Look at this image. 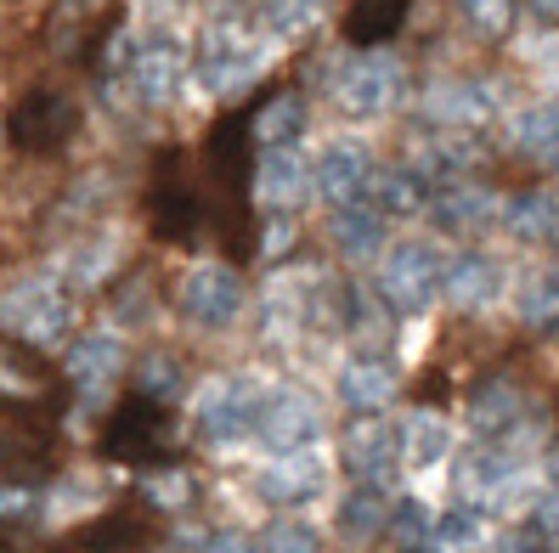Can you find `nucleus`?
<instances>
[{
	"instance_id": "nucleus-1",
	"label": "nucleus",
	"mask_w": 559,
	"mask_h": 553,
	"mask_svg": "<svg viewBox=\"0 0 559 553\" xmlns=\"http://www.w3.org/2000/svg\"><path fill=\"white\" fill-rule=\"evenodd\" d=\"M266 28H249L243 17H215L210 35L199 40V85L215 96H243L260 74H266Z\"/></svg>"
},
{
	"instance_id": "nucleus-2",
	"label": "nucleus",
	"mask_w": 559,
	"mask_h": 553,
	"mask_svg": "<svg viewBox=\"0 0 559 553\" xmlns=\"http://www.w3.org/2000/svg\"><path fill=\"white\" fill-rule=\"evenodd\" d=\"M254 124L249 119H221L204 142V165H210V181L221 192L226 215H233V249L249 254L254 238H249V187H254Z\"/></svg>"
},
{
	"instance_id": "nucleus-3",
	"label": "nucleus",
	"mask_w": 559,
	"mask_h": 553,
	"mask_svg": "<svg viewBox=\"0 0 559 553\" xmlns=\"http://www.w3.org/2000/svg\"><path fill=\"white\" fill-rule=\"evenodd\" d=\"M373 288L390 300L396 316H424L447 294V260L430 243H396L384 254V272H379Z\"/></svg>"
},
{
	"instance_id": "nucleus-4",
	"label": "nucleus",
	"mask_w": 559,
	"mask_h": 553,
	"mask_svg": "<svg viewBox=\"0 0 559 553\" xmlns=\"http://www.w3.org/2000/svg\"><path fill=\"white\" fill-rule=\"evenodd\" d=\"M0 328H7L12 339H23L28 350H51V345L69 339L74 305H69V294H62L51 277H35V282H23L17 294H7V305H0Z\"/></svg>"
},
{
	"instance_id": "nucleus-5",
	"label": "nucleus",
	"mask_w": 559,
	"mask_h": 553,
	"mask_svg": "<svg viewBox=\"0 0 559 553\" xmlns=\"http://www.w3.org/2000/svg\"><path fill=\"white\" fill-rule=\"evenodd\" d=\"M187 80V46L176 35H147L124 46V91L136 96V108H170Z\"/></svg>"
},
{
	"instance_id": "nucleus-6",
	"label": "nucleus",
	"mask_w": 559,
	"mask_h": 553,
	"mask_svg": "<svg viewBox=\"0 0 559 553\" xmlns=\"http://www.w3.org/2000/svg\"><path fill=\"white\" fill-rule=\"evenodd\" d=\"M164 441H170V407L147 389H136L130 401L114 407L108 430H103V452L119 464H158Z\"/></svg>"
},
{
	"instance_id": "nucleus-7",
	"label": "nucleus",
	"mask_w": 559,
	"mask_h": 553,
	"mask_svg": "<svg viewBox=\"0 0 559 553\" xmlns=\"http://www.w3.org/2000/svg\"><path fill=\"white\" fill-rule=\"evenodd\" d=\"M334 91H340V108H345V113L373 119V113H390V108L402 103L407 69H402V62L390 57V51H356L345 69H340Z\"/></svg>"
},
{
	"instance_id": "nucleus-8",
	"label": "nucleus",
	"mask_w": 559,
	"mask_h": 553,
	"mask_svg": "<svg viewBox=\"0 0 559 553\" xmlns=\"http://www.w3.org/2000/svg\"><path fill=\"white\" fill-rule=\"evenodd\" d=\"M7 136L23 153H62L80 136V108L62 91H28L7 119Z\"/></svg>"
},
{
	"instance_id": "nucleus-9",
	"label": "nucleus",
	"mask_w": 559,
	"mask_h": 553,
	"mask_svg": "<svg viewBox=\"0 0 559 553\" xmlns=\"http://www.w3.org/2000/svg\"><path fill=\"white\" fill-rule=\"evenodd\" d=\"M260 401H266V389H260V384H249V378H215L199 396V435L210 446L249 441L254 424H260Z\"/></svg>"
},
{
	"instance_id": "nucleus-10",
	"label": "nucleus",
	"mask_w": 559,
	"mask_h": 553,
	"mask_svg": "<svg viewBox=\"0 0 559 553\" xmlns=\"http://www.w3.org/2000/svg\"><path fill=\"white\" fill-rule=\"evenodd\" d=\"M260 446L266 452H300L322 441V412L306 389H266L260 401V424H254Z\"/></svg>"
},
{
	"instance_id": "nucleus-11",
	"label": "nucleus",
	"mask_w": 559,
	"mask_h": 553,
	"mask_svg": "<svg viewBox=\"0 0 559 553\" xmlns=\"http://www.w3.org/2000/svg\"><path fill=\"white\" fill-rule=\"evenodd\" d=\"M192 226H199V187L187 181L181 153H158L153 165V232L170 243H192Z\"/></svg>"
},
{
	"instance_id": "nucleus-12",
	"label": "nucleus",
	"mask_w": 559,
	"mask_h": 553,
	"mask_svg": "<svg viewBox=\"0 0 559 553\" xmlns=\"http://www.w3.org/2000/svg\"><path fill=\"white\" fill-rule=\"evenodd\" d=\"M322 485H328V464L311 446H300V452H272V464L260 469L254 492L272 508H306V503L322 497Z\"/></svg>"
},
{
	"instance_id": "nucleus-13",
	"label": "nucleus",
	"mask_w": 559,
	"mask_h": 553,
	"mask_svg": "<svg viewBox=\"0 0 559 553\" xmlns=\"http://www.w3.org/2000/svg\"><path fill=\"white\" fill-rule=\"evenodd\" d=\"M311 176H317V192L328 204H356V199H373V176L379 170H373V153L361 142H328L317 153Z\"/></svg>"
},
{
	"instance_id": "nucleus-14",
	"label": "nucleus",
	"mask_w": 559,
	"mask_h": 553,
	"mask_svg": "<svg viewBox=\"0 0 559 553\" xmlns=\"http://www.w3.org/2000/svg\"><path fill=\"white\" fill-rule=\"evenodd\" d=\"M402 430H390L379 412H361V424L345 435V469L356 480H373V485H390L402 469Z\"/></svg>"
},
{
	"instance_id": "nucleus-15",
	"label": "nucleus",
	"mask_w": 559,
	"mask_h": 553,
	"mask_svg": "<svg viewBox=\"0 0 559 553\" xmlns=\"http://www.w3.org/2000/svg\"><path fill=\"white\" fill-rule=\"evenodd\" d=\"M181 305L192 322L204 328H233L238 311H243V277L233 266H199L181 282Z\"/></svg>"
},
{
	"instance_id": "nucleus-16",
	"label": "nucleus",
	"mask_w": 559,
	"mask_h": 553,
	"mask_svg": "<svg viewBox=\"0 0 559 553\" xmlns=\"http://www.w3.org/2000/svg\"><path fill=\"white\" fill-rule=\"evenodd\" d=\"M119 378H124V345L114 334H91L69 350V384L85 401H108Z\"/></svg>"
},
{
	"instance_id": "nucleus-17",
	"label": "nucleus",
	"mask_w": 559,
	"mask_h": 553,
	"mask_svg": "<svg viewBox=\"0 0 559 553\" xmlns=\"http://www.w3.org/2000/svg\"><path fill=\"white\" fill-rule=\"evenodd\" d=\"M311 187H317V176L294 147H266V158L254 165V192L272 209H300L311 199Z\"/></svg>"
},
{
	"instance_id": "nucleus-18",
	"label": "nucleus",
	"mask_w": 559,
	"mask_h": 553,
	"mask_svg": "<svg viewBox=\"0 0 559 553\" xmlns=\"http://www.w3.org/2000/svg\"><path fill=\"white\" fill-rule=\"evenodd\" d=\"M396 389H402V373L384 362V356H356V362H345L340 373V401L361 418V412H379L396 401Z\"/></svg>"
},
{
	"instance_id": "nucleus-19",
	"label": "nucleus",
	"mask_w": 559,
	"mask_h": 553,
	"mask_svg": "<svg viewBox=\"0 0 559 553\" xmlns=\"http://www.w3.org/2000/svg\"><path fill=\"white\" fill-rule=\"evenodd\" d=\"M503 294V266L491 254L469 249V254H452L447 260V300L464 305V311H480Z\"/></svg>"
},
{
	"instance_id": "nucleus-20",
	"label": "nucleus",
	"mask_w": 559,
	"mask_h": 553,
	"mask_svg": "<svg viewBox=\"0 0 559 553\" xmlns=\"http://www.w3.org/2000/svg\"><path fill=\"white\" fill-rule=\"evenodd\" d=\"M469 424L480 441H503L525 424V396L509 384V378H486L475 396H469Z\"/></svg>"
},
{
	"instance_id": "nucleus-21",
	"label": "nucleus",
	"mask_w": 559,
	"mask_h": 553,
	"mask_svg": "<svg viewBox=\"0 0 559 553\" xmlns=\"http://www.w3.org/2000/svg\"><path fill=\"white\" fill-rule=\"evenodd\" d=\"M430 209H436L441 226H452V232H480V226L498 220V199H491L486 187L464 181V176L447 181V192H441V199H430Z\"/></svg>"
},
{
	"instance_id": "nucleus-22",
	"label": "nucleus",
	"mask_w": 559,
	"mask_h": 553,
	"mask_svg": "<svg viewBox=\"0 0 559 553\" xmlns=\"http://www.w3.org/2000/svg\"><path fill=\"white\" fill-rule=\"evenodd\" d=\"M249 124H254V142L260 147H294V142L306 136V103L294 91H272L266 103L254 108Z\"/></svg>"
},
{
	"instance_id": "nucleus-23",
	"label": "nucleus",
	"mask_w": 559,
	"mask_h": 553,
	"mask_svg": "<svg viewBox=\"0 0 559 553\" xmlns=\"http://www.w3.org/2000/svg\"><path fill=\"white\" fill-rule=\"evenodd\" d=\"M334 243H340V254L345 260H368V254H379L384 249V209L379 204H340V215H334Z\"/></svg>"
},
{
	"instance_id": "nucleus-24",
	"label": "nucleus",
	"mask_w": 559,
	"mask_h": 553,
	"mask_svg": "<svg viewBox=\"0 0 559 553\" xmlns=\"http://www.w3.org/2000/svg\"><path fill=\"white\" fill-rule=\"evenodd\" d=\"M491 113H498L491 85H436V96H430V119H441L452 130H475Z\"/></svg>"
},
{
	"instance_id": "nucleus-25",
	"label": "nucleus",
	"mask_w": 559,
	"mask_h": 553,
	"mask_svg": "<svg viewBox=\"0 0 559 553\" xmlns=\"http://www.w3.org/2000/svg\"><path fill=\"white\" fill-rule=\"evenodd\" d=\"M407 7H413V0H356V7L345 12V40L350 46L396 40V28L407 23Z\"/></svg>"
},
{
	"instance_id": "nucleus-26",
	"label": "nucleus",
	"mask_w": 559,
	"mask_h": 553,
	"mask_svg": "<svg viewBox=\"0 0 559 553\" xmlns=\"http://www.w3.org/2000/svg\"><path fill=\"white\" fill-rule=\"evenodd\" d=\"M514 147L543 170H559V103H537L514 119Z\"/></svg>"
},
{
	"instance_id": "nucleus-27",
	"label": "nucleus",
	"mask_w": 559,
	"mask_h": 553,
	"mask_svg": "<svg viewBox=\"0 0 559 553\" xmlns=\"http://www.w3.org/2000/svg\"><path fill=\"white\" fill-rule=\"evenodd\" d=\"M390 492L384 485H373V480H356V492L340 503V531L345 537H356V542H368V537H379V531H390Z\"/></svg>"
},
{
	"instance_id": "nucleus-28",
	"label": "nucleus",
	"mask_w": 559,
	"mask_h": 553,
	"mask_svg": "<svg viewBox=\"0 0 559 553\" xmlns=\"http://www.w3.org/2000/svg\"><path fill=\"white\" fill-rule=\"evenodd\" d=\"M503 220L514 238H554L559 243V192L554 187H532L520 199L503 204Z\"/></svg>"
},
{
	"instance_id": "nucleus-29",
	"label": "nucleus",
	"mask_w": 559,
	"mask_h": 553,
	"mask_svg": "<svg viewBox=\"0 0 559 553\" xmlns=\"http://www.w3.org/2000/svg\"><path fill=\"white\" fill-rule=\"evenodd\" d=\"M447 452H452L447 418L441 412H407V424H402V458H407V469H436Z\"/></svg>"
},
{
	"instance_id": "nucleus-30",
	"label": "nucleus",
	"mask_w": 559,
	"mask_h": 553,
	"mask_svg": "<svg viewBox=\"0 0 559 553\" xmlns=\"http://www.w3.org/2000/svg\"><path fill=\"white\" fill-rule=\"evenodd\" d=\"M373 204H379L384 215H418L424 204H430V176H424L418 165L379 170V176H373Z\"/></svg>"
},
{
	"instance_id": "nucleus-31",
	"label": "nucleus",
	"mask_w": 559,
	"mask_h": 553,
	"mask_svg": "<svg viewBox=\"0 0 559 553\" xmlns=\"http://www.w3.org/2000/svg\"><path fill=\"white\" fill-rule=\"evenodd\" d=\"M322 17V0H260V28H266L272 40H294L317 28Z\"/></svg>"
},
{
	"instance_id": "nucleus-32",
	"label": "nucleus",
	"mask_w": 559,
	"mask_h": 553,
	"mask_svg": "<svg viewBox=\"0 0 559 553\" xmlns=\"http://www.w3.org/2000/svg\"><path fill=\"white\" fill-rule=\"evenodd\" d=\"M486 537V508L457 497L441 519H436V548H480Z\"/></svg>"
},
{
	"instance_id": "nucleus-33",
	"label": "nucleus",
	"mask_w": 559,
	"mask_h": 553,
	"mask_svg": "<svg viewBox=\"0 0 559 553\" xmlns=\"http://www.w3.org/2000/svg\"><path fill=\"white\" fill-rule=\"evenodd\" d=\"M147 537V519H136V514H108V519H96V526H85L74 542L80 548H136Z\"/></svg>"
},
{
	"instance_id": "nucleus-34",
	"label": "nucleus",
	"mask_w": 559,
	"mask_h": 553,
	"mask_svg": "<svg viewBox=\"0 0 559 553\" xmlns=\"http://www.w3.org/2000/svg\"><path fill=\"white\" fill-rule=\"evenodd\" d=\"M390 537H396V548H436V519L424 503H396V514H390Z\"/></svg>"
},
{
	"instance_id": "nucleus-35",
	"label": "nucleus",
	"mask_w": 559,
	"mask_h": 553,
	"mask_svg": "<svg viewBox=\"0 0 559 553\" xmlns=\"http://www.w3.org/2000/svg\"><path fill=\"white\" fill-rule=\"evenodd\" d=\"M520 316H525V328L532 334H559V282L554 277H543L532 294H525V305H520Z\"/></svg>"
},
{
	"instance_id": "nucleus-36",
	"label": "nucleus",
	"mask_w": 559,
	"mask_h": 553,
	"mask_svg": "<svg viewBox=\"0 0 559 553\" xmlns=\"http://www.w3.org/2000/svg\"><path fill=\"white\" fill-rule=\"evenodd\" d=\"M457 12H464L486 40H503L514 28V0H457Z\"/></svg>"
},
{
	"instance_id": "nucleus-37",
	"label": "nucleus",
	"mask_w": 559,
	"mask_h": 553,
	"mask_svg": "<svg viewBox=\"0 0 559 553\" xmlns=\"http://www.w3.org/2000/svg\"><path fill=\"white\" fill-rule=\"evenodd\" d=\"M136 389H147V396H158V401H176L181 396V362H170V356L136 362Z\"/></svg>"
},
{
	"instance_id": "nucleus-38",
	"label": "nucleus",
	"mask_w": 559,
	"mask_h": 553,
	"mask_svg": "<svg viewBox=\"0 0 559 553\" xmlns=\"http://www.w3.org/2000/svg\"><path fill=\"white\" fill-rule=\"evenodd\" d=\"M254 548H272V553H311V548H317V531L300 526V519H272V526L260 531Z\"/></svg>"
},
{
	"instance_id": "nucleus-39",
	"label": "nucleus",
	"mask_w": 559,
	"mask_h": 553,
	"mask_svg": "<svg viewBox=\"0 0 559 553\" xmlns=\"http://www.w3.org/2000/svg\"><path fill=\"white\" fill-rule=\"evenodd\" d=\"M142 497H147L153 508H176V503H187V497H192V480H187L181 469H164V474L153 469V474L142 480Z\"/></svg>"
},
{
	"instance_id": "nucleus-40",
	"label": "nucleus",
	"mask_w": 559,
	"mask_h": 553,
	"mask_svg": "<svg viewBox=\"0 0 559 553\" xmlns=\"http://www.w3.org/2000/svg\"><path fill=\"white\" fill-rule=\"evenodd\" d=\"M40 508H46V497L23 480H12L7 492H0V519H7V526H23V519H35Z\"/></svg>"
},
{
	"instance_id": "nucleus-41",
	"label": "nucleus",
	"mask_w": 559,
	"mask_h": 553,
	"mask_svg": "<svg viewBox=\"0 0 559 553\" xmlns=\"http://www.w3.org/2000/svg\"><path fill=\"white\" fill-rule=\"evenodd\" d=\"M532 531H537L548 548H559V485L532 503Z\"/></svg>"
},
{
	"instance_id": "nucleus-42",
	"label": "nucleus",
	"mask_w": 559,
	"mask_h": 553,
	"mask_svg": "<svg viewBox=\"0 0 559 553\" xmlns=\"http://www.w3.org/2000/svg\"><path fill=\"white\" fill-rule=\"evenodd\" d=\"M108 254H114V243H108V238L96 243V249H80V254H74V282H80V288L103 282V277H108V272H103V266H108Z\"/></svg>"
},
{
	"instance_id": "nucleus-43",
	"label": "nucleus",
	"mask_w": 559,
	"mask_h": 553,
	"mask_svg": "<svg viewBox=\"0 0 559 553\" xmlns=\"http://www.w3.org/2000/svg\"><path fill=\"white\" fill-rule=\"evenodd\" d=\"M260 249H266V254H288L294 249V220H272L266 232H260Z\"/></svg>"
},
{
	"instance_id": "nucleus-44",
	"label": "nucleus",
	"mask_w": 559,
	"mask_h": 553,
	"mask_svg": "<svg viewBox=\"0 0 559 553\" xmlns=\"http://www.w3.org/2000/svg\"><path fill=\"white\" fill-rule=\"evenodd\" d=\"M532 12H537V23L559 28V0H532Z\"/></svg>"
},
{
	"instance_id": "nucleus-45",
	"label": "nucleus",
	"mask_w": 559,
	"mask_h": 553,
	"mask_svg": "<svg viewBox=\"0 0 559 553\" xmlns=\"http://www.w3.org/2000/svg\"><path fill=\"white\" fill-rule=\"evenodd\" d=\"M548 469L559 474V441H554V452H548Z\"/></svg>"
},
{
	"instance_id": "nucleus-46",
	"label": "nucleus",
	"mask_w": 559,
	"mask_h": 553,
	"mask_svg": "<svg viewBox=\"0 0 559 553\" xmlns=\"http://www.w3.org/2000/svg\"><path fill=\"white\" fill-rule=\"evenodd\" d=\"M548 277H554V282H559V266H554V272H548Z\"/></svg>"
}]
</instances>
